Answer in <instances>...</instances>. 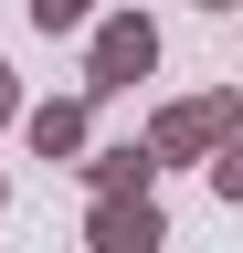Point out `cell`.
<instances>
[{
    "label": "cell",
    "mask_w": 243,
    "mask_h": 253,
    "mask_svg": "<svg viewBox=\"0 0 243 253\" xmlns=\"http://www.w3.org/2000/svg\"><path fill=\"white\" fill-rule=\"evenodd\" d=\"M233 126H243V95H233V84H211V95H169V106L148 116V148H159V169H201Z\"/></svg>",
    "instance_id": "cell-1"
},
{
    "label": "cell",
    "mask_w": 243,
    "mask_h": 253,
    "mask_svg": "<svg viewBox=\"0 0 243 253\" xmlns=\"http://www.w3.org/2000/svg\"><path fill=\"white\" fill-rule=\"evenodd\" d=\"M138 74H159V21L148 11H106L85 42V95H127Z\"/></svg>",
    "instance_id": "cell-2"
},
{
    "label": "cell",
    "mask_w": 243,
    "mask_h": 253,
    "mask_svg": "<svg viewBox=\"0 0 243 253\" xmlns=\"http://www.w3.org/2000/svg\"><path fill=\"white\" fill-rule=\"evenodd\" d=\"M85 243L96 253H169V211L148 201V190H106V201L85 211Z\"/></svg>",
    "instance_id": "cell-3"
},
{
    "label": "cell",
    "mask_w": 243,
    "mask_h": 253,
    "mask_svg": "<svg viewBox=\"0 0 243 253\" xmlns=\"http://www.w3.org/2000/svg\"><path fill=\"white\" fill-rule=\"evenodd\" d=\"M21 137H32V158L74 169V158L96 148V95H53V106H21Z\"/></svg>",
    "instance_id": "cell-4"
},
{
    "label": "cell",
    "mask_w": 243,
    "mask_h": 253,
    "mask_svg": "<svg viewBox=\"0 0 243 253\" xmlns=\"http://www.w3.org/2000/svg\"><path fill=\"white\" fill-rule=\"evenodd\" d=\"M74 169H85L96 201H106V190H159V148H148V137H116V148H85Z\"/></svg>",
    "instance_id": "cell-5"
},
{
    "label": "cell",
    "mask_w": 243,
    "mask_h": 253,
    "mask_svg": "<svg viewBox=\"0 0 243 253\" xmlns=\"http://www.w3.org/2000/svg\"><path fill=\"white\" fill-rule=\"evenodd\" d=\"M201 169H211V190H222V201H243V126H233V137L201 158Z\"/></svg>",
    "instance_id": "cell-6"
},
{
    "label": "cell",
    "mask_w": 243,
    "mask_h": 253,
    "mask_svg": "<svg viewBox=\"0 0 243 253\" xmlns=\"http://www.w3.org/2000/svg\"><path fill=\"white\" fill-rule=\"evenodd\" d=\"M96 21V0H32V32H85Z\"/></svg>",
    "instance_id": "cell-7"
},
{
    "label": "cell",
    "mask_w": 243,
    "mask_h": 253,
    "mask_svg": "<svg viewBox=\"0 0 243 253\" xmlns=\"http://www.w3.org/2000/svg\"><path fill=\"white\" fill-rule=\"evenodd\" d=\"M0 126H21V74L0 63Z\"/></svg>",
    "instance_id": "cell-8"
},
{
    "label": "cell",
    "mask_w": 243,
    "mask_h": 253,
    "mask_svg": "<svg viewBox=\"0 0 243 253\" xmlns=\"http://www.w3.org/2000/svg\"><path fill=\"white\" fill-rule=\"evenodd\" d=\"M191 11H243V0H191Z\"/></svg>",
    "instance_id": "cell-9"
},
{
    "label": "cell",
    "mask_w": 243,
    "mask_h": 253,
    "mask_svg": "<svg viewBox=\"0 0 243 253\" xmlns=\"http://www.w3.org/2000/svg\"><path fill=\"white\" fill-rule=\"evenodd\" d=\"M0 201H11V179H0Z\"/></svg>",
    "instance_id": "cell-10"
}]
</instances>
